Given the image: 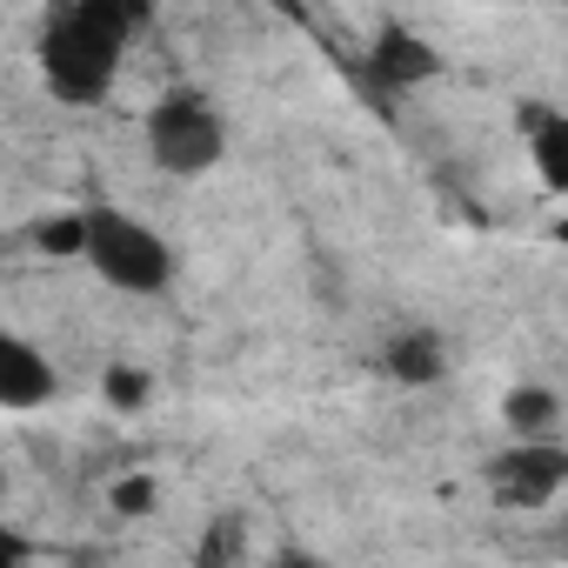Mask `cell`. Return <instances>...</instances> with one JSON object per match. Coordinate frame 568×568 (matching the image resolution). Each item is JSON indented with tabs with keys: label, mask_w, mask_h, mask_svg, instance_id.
Segmentation results:
<instances>
[{
	"label": "cell",
	"mask_w": 568,
	"mask_h": 568,
	"mask_svg": "<svg viewBox=\"0 0 568 568\" xmlns=\"http://www.w3.org/2000/svg\"><path fill=\"white\" fill-rule=\"evenodd\" d=\"M154 21V0H54L41 28V68L48 88L68 108H88L114 88L134 34Z\"/></svg>",
	"instance_id": "obj_1"
},
{
	"label": "cell",
	"mask_w": 568,
	"mask_h": 568,
	"mask_svg": "<svg viewBox=\"0 0 568 568\" xmlns=\"http://www.w3.org/2000/svg\"><path fill=\"white\" fill-rule=\"evenodd\" d=\"M88 267L121 295H168L174 288V241L128 207H88Z\"/></svg>",
	"instance_id": "obj_2"
},
{
	"label": "cell",
	"mask_w": 568,
	"mask_h": 568,
	"mask_svg": "<svg viewBox=\"0 0 568 568\" xmlns=\"http://www.w3.org/2000/svg\"><path fill=\"white\" fill-rule=\"evenodd\" d=\"M141 134H148V161L174 181H201L227 154V121H221L214 94H201V88H168L148 108Z\"/></svg>",
	"instance_id": "obj_3"
},
{
	"label": "cell",
	"mask_w": 568,
	"mask_h": 568,
	"mask_svg": "<svg viewBox=\"0 0 568 568\" xmlns=\"http://www.w3.org/2000/svg\"><path fill=\"white\" fill-rule=\"evenodd\" d=\"M568 488V448L548 442V435H515V448H501L488 462V495L501 508H548L555 495Z\"/></svg>",
	"instance_id": "obj_4"
},
{
	"label": "cell",
	"mask_w": 568,
	"mask_h": 568,
	"mask_svg": "<svg viewBox=\"0 0 568 568\" xmlns=\"http://www.w3.org/2000/svg\"><path fill=\"white\" fill-rule=\"evenodd\" d=\"M442 74V54L415 34V28H382L368 41V88L375 94H415Z\"/></svg>",
	"instance_id": "obj_5"
},
{
	"label": "cell",
	"mask_w": 568,
	"mask_h": 568,
	"mask_svg": "<svg viewBox=\"0 0 568 568\" xmlns=\"http://www.w3.org/2000/svg\"><path fill=\"white\" fill-rule=\"evenodd\" d=\"M54 362L28 342V335H0V408L8 415H34L54 402Z\"/></svg>",
	"instance_id": "obj_6"
},
{
	"label": "cell",
	"mask_w": 568,
	"mask_h": 568,
	"mask_svg": "<svg viewBox=\"0 0 568 568\" xmlns=\"http://www.w3.org/2000/svg\"><path fill=\"white\" fill-rule=\"evenodd\" d=\"M382 368H388V382H402V388H435V382L448 375V342H442L435 328H402V335L382 348Z\"/></svg>",
	"instance_id": "obj_7"
},
{
	"label": "cell",
	"mask_w": 568,
	"mask_h": 568,
	"mask_svg": "<svg viewBox=\"0 0 568 568\" xmlns=\"http://www.w3.org/2000/svg\"><path fill=\"white\" fill-rule=\"evenodd\" d=\"M521 134H528V161H535L541 187L568 201V114H555V108H521Z\"/></svg>",
	"instance_id": "obj_8"
},
{
	"label": "cell",
	"mask_w": 568,
	"mask_h": 568,
	"mask_svg": "<svg viewBox=\"0 0 568 568\" xmlns=\"http://www.w3.org/2000/svg\"><path fill=\"white\" fill-rule=\"evenodd\" d=\"M501 422H508V435H555V422H561V395L541 388V382H521V388L501 395Z\"/></svg>",
	"instance_id": "obj_9"
},
{
	"label": "cell",
	"mask_w": 568,
	"mask_h": 568,
	"mask_svg": "<svg viewBox=\"0 0 568 568\" xmlns=\"http://www.w3.org/2000/svg\"><path fill=\"white\" fill-rule=\"evenodd\" d=\"M28 241H34V254H48V261H88V207L41 214V221L28 227Z\"/></svg>",
	"instance_id": "obj_10"
},
{
	"label": "cell",
	"mask_w": 568,
	"mask_h": 568,
	"mask_svg": "<svg viewBox=\"0 0 568 568\" xmlns=\"http://www.w3.org/2000/svg\"><path fill=\"white\" fill-rule=\"evenodd\" d=\"M101 395H108V408H114V415H141V408H148V395H154V375H148V368H128V362H114V368L101 375Z\"/></svg>",
	"instance_id": "obj_11"
},
{
	"label": "cell",
	"mask_w": 568,
	"mask_h": 568,
	"mask_svg": "<svg viewBox=\"0 0 568 568\" xmlns=\"http://www.w3.org/2000/svg\"><path fill=\"white\" fill-rule=\"evenodd\" d=\"M154 501H161V481H154V475H121V481L108 488V508H114V515H148Z\"/></svg>",
	"instance_id": "obj_12"
},
{
	"label": "cell",
	"mask_w": 568,
	"mask_h": 568,
	"mask_svg": "<svg viewBox=\"0 0 568 568\" xmlns=\"http://www.w3.org/2000/svg\"><path fill=\"white\" fill-rule=\"evenodd\" d=\"M555 241H568V221H561V227H555Z\"/></svg>",
	"instance_id": "obj_13"
},
{
	"label": "cell",
	"mask_w": 568,
	"mask_h": 568,
	"mask_svg": "<svg viewBox=\"0 0 568 568\" xmlns=\"http://www.w3.org/2000/svg\"><path fill=\"white\" fill-rule=\"evenodd\" d=\"M561 8H568V0H561Z\"/></svg>",
	"instance_id": "obj_14"
}]
</instances>
